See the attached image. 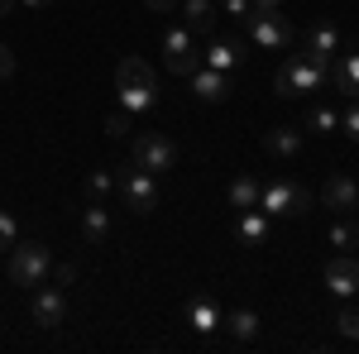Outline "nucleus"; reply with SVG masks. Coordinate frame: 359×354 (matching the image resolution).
<instances>
[{
	"instance_id": "ddd939ff",
	"label": "nucleus",
	"mask_w": 359,
	"mask_h": 354,
	"mask_svg": "<svg viewBox=\"0 0 359 354\" xmlns=\"http://www.w3.org/2000/svg\"><path fill=\"white\" fill-rule=\"evenodd\" d=\"M326 77H331V86L335 91H345L350 101H359V53H335L331 57V67H326Z\"/></svg>"
},
{
	"instance_id": "f03ea898",
	"label": "nucleus",
	"mask_w": 359,
	"mask_h": 354,
	"mask_svg": "<svg viewBox=\"0 0 359 354\" xmlns=\"http://www.w3.org/2000/svg\"><path fill=\"white\" fill-rule=\"evenodd\" d=\"M259 211H264V216L297 220V216L311 211V196H306V187H297L292 177H269V182H259Z\"/></svg>"
},
{
	"instance_id": "e433bc0d",
	"label": "nucleus",
	"mask_w": 359,
	"mask_h": 354,
	"mask_svg": "<svg viewBox=\"0 0 359 354\" xmlns=\"http://www.w3.org/2000/svg\"><path fill=\"white\" fill-rule=\"evenodd\" d=\"M355 211H359V206H355Z\"/></svg>"
},
{
	"instance_id": "5701e85b",
	"label": "nucleus",
	"mask_w": 359,
	"mask_h": 354,
	"mask_svg": "<svg viewBox=\"0 0 359 354\" xmlns=\"http://www.w3.org/2000/svg\"><path fill=\"white\" fill-rule=\"evenodd\" d=\"M306 130H311V135H335V130H340V110L335 106H311L306 110Z\"/></svg>"
},
{
	"instance_id": "a211bd4d",
	"label": "nucleus",
	"mask_w": 359,
	"mask_h": 354,
	"mask_svg": "<svg viewBox=\"0 0 359 354\" xmlns=\"http://www.w3.org/2000/svg\"><path fill=\"white\" fill-rule=\"evenodd\" d=\"M264 149L278 154V158H297V149H302V130H297V125H273V130L264 135Z\"/></svg>"
},
{
	"instance_id": "bb28decb",
	"label": "nucleus",
	"mask_w": 359,
	"mask_h": 354,
	"mask_svg": "<svg viewBox=\"0 0 359 354\" xmlns=\"http://www.w3.org/2000/svg\"><path fill=\"white\" fill-rule=\"evenodd\" d=\"M335 330H340L345 340H359V311L355 306H340V311H335Z\"/></svg>"
},
{
	"instance_id": "2eb2a0df",
	"label": "nucleus",
	"mask_w": 359,
	"mask_h": 354,
	"mask_svg": "<svg viewBox=\"0 0 359 354\" xmlns=\"http://www.w3.org/2000/svg\"><path fill=\"white\" fill-rule=\"evenodd\" d=\"M192 91L201 96V101H225L230 96V72H216V67H196L192 72Z\"/></svg>"
},
{
	"instance_id": "9b49d317",
	"label": "nucleus",
	"mask_w": 359,
	"mask_h": 354,
	"mask_svg": "<svg viewBox=\"0 0 359 354\" xmlns=\"http://www.w3.org/2000/svg\"><path fill=\"white\" fill-rule=\"evenodd\" d=\"M326 287H331L340 301L359 292V259L355 254H335L331 264H326Z\"/></svg>"
},
{
	"instance_id": "c85d7f7f",
	"label": "nucleus",
	"mask_w": 359,
	"mask_h": 354,
	"mask_svg": "<svg viewBox=\"0 0 359 354\" xmlns=\"http://www.w3.org/2000/svg\"><path fill=\"white\" fill-rule=\"evenodd\" d=\"M340 130H345V139L359 144V101H350V106L340 110Z\"/></svg>"
},
{
	"instance_id": "cd10ccee",
	"label": "nucleus",
	"mask_w": 359,
	"mask_h": 354,
	"mask_svg": "<svg viewBox=\"0 0 359 354\" xmlns=\"http://www.w3.org/2000/svg\"><path fill=\"white\" fill-rule=\"evenodd\" d=\"M15 240H20V220L10 216V211H0V254H10Z\"/></svg>"
},
{
	"instance_id": "412c9836",
	"label": "nucleus",
	"mask_w": 359,
	"mask_h": 354,
	"mask_svg": "<svg viewBox=\"0 0 359 354\" xmlns=\"http://www.w3.org/2000/svg\"><path fill=\"white\" fill-rule=\"evenodd\" d=\"M201 62L216 67V72H235V67L245 62V48H240V43H211V48L201 53Z\"/></svg>"
},
{
	"instance_id": "4468645a",
	"label": "nucleus",
	"mask_w": 359,
	"mask_h": 354,
	"mask_svg": "<svg viewBox=\"0 0 359 354\" xmlns=\"http://www.w3.org/2000/svg\"><path fill=\"white\" fill-rule=\"evenodd\" d=\"M221 306H216V297H206V292H196L192 301H187V326L196 330V335H216L221 330Z\"/></svg>"
},
{
	"instance_id": "f704fd0d",
	"label": "nucleus",
	"mask_w": 359,
	"mask_h": 354,
	"mask_svg": "<svg viewBox=\"0 0 359 354\" xmlns=\"http://www.w3.org/2000/svg\"><path fill=\"white\" fill-rule=\"evenodd\" d=\"M249 5H254V10H278L283 0H249Z\"/></svg>"
},
{
	"instance_id": "473e14b6",
	"label": "nucleus",
	"mask_w": 359,
	"mask_h": 354,
	"mask_svg": "<svg viewBox=\"0 0 359 354\" xmlns=\"http://www.w3.org/2000/svg\"><path fill=\"white\" fill-rule=\"evenodd\" d=\"M144 5H149V10H154V15H172V10H177V5H182V0H144Z\"/></svg>"
},
{
	"instance_id": "6e6552de",
	"label": "nucleus",
	"mask_w": 359,
	"mask_h": 354,
	"mask_svg": "<svg viewBox=\"0 0 359 354\" xmlns=\"http://www.w3.org/2000/svg\"><path fill=\"white\" fill-rule=\"evenodd\" d=\"M163 62H168V72H177V77H192L201 67V48H196V34L187 25L163 34Z\"/></svg>"
},
{
	"instance_id": "aec40b11",
	"label": "nucleus",
	"mask_w": 359,
	"mask_h": 354,
	"mask_svg": "<svg viewBox=\"0 0 359 354\" xmlns=\"http://www.w3.org/2000/svg\"><path fill=\"white\" fill-rule=\"evenodd\" d=\"M221 326L230 330V340H240V345H249V340H259V330H264V321L254 316V311H230V316H221Z\"/></svg>"
},
{
	"instance_id": "f3484780",
	"label": "nucleus",
	"mask_w": 359,
	"mask_h": 354,
	"mask_svg": "<svg viewBox=\"0 0 359 354\" xmlns=\"http://www.w3.org/2000/svg\"><path fill=\"white\" fill-rule=\"evenodd\" d=\"M235 240H240V245H264V240H269V216H264L259 206L240 211V220H235Z\"/></svg>"
},
{
	"instance_id": "6ab92c4d",
	"label": "nucleus",
	"mask_w": 359,
	"mask_h": 354,
	"mask_svg": "<svg viewBox=\"0 0 359 354\" xmlns=\"http://www.w3.org/2000/svg\"><path fill=\"white\" fill-rule=\"evenodd\" d=\"M177 10H182V25L192 29V34H211L216 29V5L211 0H182Z\"/></svg>"
},
{
	"instance_id": "423d86ee",
	"label": "nucleus",
	"mask_w": 359,
	"mask_h": 354,
	"mask_svg": "<svg viewBox=\"0 0 359 354\" xmlns=\"http://www.w3.org/2000/svg\"><path fill=\"white\" fill-rule=\"evenodd\" d=\"M130 158L158 177V172H172V168H177V144H172L168 135H158V130H139V135H135V154H130Z\"/></svg>"
},
{
	"instance_id": "1a4fd4ad",
	"label": "nucleus",
	"mask_w": 359,
	"mask_h": 354,
	"mask_svg": "<svg viewBox=\"0 0 359 354\" xmlns=\"http://www.w3.org/2000/svg\"><path fill=\"white\" fill-rule=\"evenodd\" d=\"M29 316H34L43 330L62 326V321H67V292H62V282H57V287H39L34 301H29Z\"/></svg>"
},
{
	"instance_id": "b1692460",
	"label": "nucleus",
	"mask_w": 359,
	"mask_h": 354,
	"mask_svg": "<svg viewBox=\"0 0 359 354\" xmlns=\"http://www.w3.org/2000/svg\"><path fill=\"white\" fill-rule=\"evenodd\" d=\"M331 245L340 249V254H355V249H359V225H355V220H340V216H335L331 220Z\"/></svg>"
},
{
	"instance_id": "7c9ffc66",
	"label": "nucleus",
	"mask_w": 359,
	"mask_h": 354,
	"mask_svg": "<svg viewBox=\"0 0 359 354\" xmlns=\"http://www.w3.org/2000/svg\"><path fill=\"white\" fill-rule=\"evenodd\" d=\"M5 77H15V53L0 43V82H5Z\"/></svg>"
},
{
	"instance_id": "dca6fc26",
	"label": "nucleus",
	"mask_w": 359,
	"mask_h": 354,
	"mask_svg": "<svg viewBox=\"0 0 359 354\" xmlns=\"http://www.w3.org/2000/svg\"><path fill=\"white\" fill-rule=\"evenodd\" d=\"M82 235H86V245H106V240H111L106 201H91V196H86V206H82Z\"/></svg>"
},
{
	"instance_id": "2f4dec72",
	"label": "nucleus",
	"mask_w": 359,
	"mask_h": 354,
	"mask_svg": "<svg viewBox=\"0 0 359 354\" xmlns=\"http://www.w3.org/2000/svg\"><path fill=\"white\" fill-rule=\"evenodd\" d=\"M53 278L67 287V282H77V268H72V264H53Z\"/></svg>"
},
{
	"instance_id": "72a5a7b5",
	"label": "nucleus",
	"mask_w": 359,
	"mask_h": 354,
	"mask_svg": "<svg viewBox=\"0 0 359 354\" xmlns=\"http://www.w3.org/2000/svg\"><path fill=\"white\" fill-rule=\"evenodd\" d=\"M15 10H20V0H0V20H5V15H15Z\"/></svg>"
},
{
	"instance_id": "7ed1b4c3",
	"label": "nucleus",
	"mask_w": 359,
	"mask_h": 354,
	"mask_svg": "<svg viewBox=\"0 0 359 354\" xmlns=\"http://www.w3.org/2000/svg\"><path fill=\"white\" fill-rule=\"evenodd\" d=\"M53 273V254H48V245H39V240H15V249H10V282L15 287H39L43 278Z\"/></svg>"
},
{
	"instance_id": "0eeeda50",
	"label": "nucleus",
	"mask_w": 359,
	"mask_h": 354,
	"mask_svg": "<svg viewBox=\"0 0 359 354\" xmlns=\"http://www.w3.org/2000/svg\"><path fill=\"white\" fill-rule=\"evenodd\" d=\"M249 39L259 43V48H269V53H283V48H292V25L278 15V10H249Z\"/></svg>"
},
{
	"instance_id": "393cba45",
	"label": "nucleus",
	"mask_w": 359,
	"mask_h": 354,
	"mask_svg": "<svg viewBox=\"0 0 359 354\" xmlns=\"http://www.w3.org/2000/svg\"><path fill=\"white\" fill-rule=\"evenodd\" d=\"M111 187H115V177L106 172V168H91V172H86V196H91V201H106Z\"/></svg>"
},
{
	"instance_id": "f257e3e1",
	"label": "nucleus",
	"mask_w": 359,
	"mask_h": 354,
	"mask_svg": "<svg viewBox=\"0 0 359 354\" xmlns=\"http://www.w3.org/2000/svg\"><path fill=\"white\" fill-rule=\"evenodd\" d=\"M115 101L130 115H144V110L158 106V82H154V67L144 57H125L115 67Z\"/></svg>"
},
{
	"instance_id": "c756f323",
	"label": "nucleus",
	"mask_w": 359,
	"mask_h": 354,
	"mask_svg": "<svg viewBox=\"0 0 359 354\" xmlns=\"http://www.w3.org/2000/svg\"><path fill=\"white\" fill-rule=\"evenodd\" d=\"M221 10L230 15V20H249V10H254V5H249V0H221Z\"/></svg>"
},
{
	"instance_id": "39448f33",
	"label": "nucleus",
	"mask_w": 359,
	"mask_h": 354,
	"mask_svg": "<svg viewBox=\"0 0 359 354\" xmlns=\"http://www.w3.org/2000/svg\"><path fill=\"white\" fill-rule=\"evenodd\" d=\"M115 182H120V196H125V206H130L135 216H149V211L158 206V182H154V172H149V168H139L135 158L120 168V177H115Z\"/></svg>"
},
{
	"instance_id": "f8f14e48",
	"label": "nucleus",
	"mask_w": 359,
	"mask_h": 354,
	"mask_svg": "<svg viewBox=\"0 0 359 354\" xmlns=\"http://www.w3.org/2000/svg\"><path fill=\"white\" fill-rule=\"evenodd\" d=\"M321 206H326V211H335V216L355 211V206H359V182H355V177H345V172L326 177V187H321Z\"/></svg>"
},
{
	"instance_id": "4be33fe9",
	"label": "nucleus",
	"mask_w": 359,
	"mask_h": 354,
	"mask_svg": "<svg viewBox=\"0 0 359 354\" xmlns=\"http://www.w3.org/2000/svg\"><path fill=\"white\" fill-rule=\"evenodd\" d=\"M225 196H230V206H235V211L259 206V177H254V172H240V177L230 182V191H225Z\"/></svg>"
},
{
	"instance_id": "9d476101",
	"label": "nucleus",
	"mask_w": 359,
	"mask_h": 354,
	"mask_svg": "<svg viewBox=\"0 0 359 354\" xmlns=\"http://www.w3.org/2000/svg\"><path fill=\"white\" fill-rule=\"evenodd\" d=\"M302 53L311 57V62H321V67H331L335 53H345V34L335 25H311L302 39Z\"/></svg>"
},
{
	"instance_id": "c9c22d12",
	"label": "nucleus",
	"mask_w": 359,
	"mask_h": 354,
	"mask_svg": "<svg viewBox=\"0 0 359 354\" xmlns=\"http://www.w3.org/2000/svg\"><path fill=\"white\" fill-rule=\"evenodd\" d=\"M20 5H29V10H39V5H53V0H20Z\"/></svg>"
},
{
	"instance_id": "20e7f679",
	"label": "nucleus",
	"mask_w": 359,
	"mask_h": 354,
	"mask_svg": "<svg viewBox=\"0 0 359 354\" xmlns=\"http://www.w3.org/2000/svg\"><path fill=\"white\" fill-rule=\"evenodd\" d=\"M326 86H331L326 67L311 62L306 53H292L278 72V96H302V91H326Z\"/></svg>"
},
{
	"instance_id": "a878e982",
	"label": "nucleus",
	"mask_w": 359,
	"mask_h": 354,
	"mask_svg": "<svg viewBox=\"0 0 359 354\" xmlns=\"http://www.w3.org/2000/svg\"><path fill=\"white\" fill-rule=\"evenodd\" d=\"M130 130H135V115H130V110L120 106V110H111V115H106V135L111 139H125L130 135Z\"/></svg>"
}]
</instances>
